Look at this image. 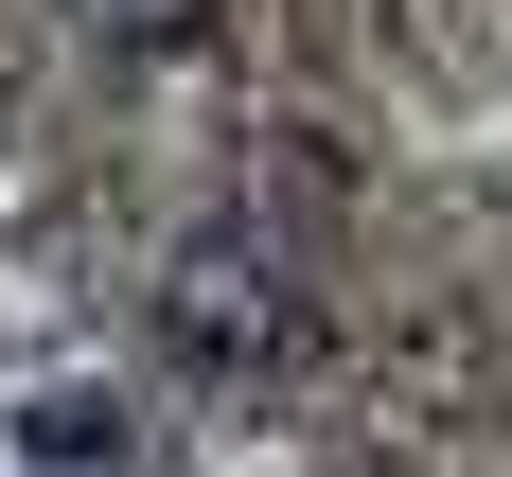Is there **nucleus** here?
<instances>
[{"label": "nucleus", "mask_w": 512, "mask_h": 477, "mask_svg": "<svg viewBox=\"0 0 512 477\" xmlns=\"http://www.w3.org/2000/svg\"><path fill=\"white\" fill-rule=\"evenodd\" d=\"M159 336L212 371V389H301L318 371V265H301V230H195V248L159 265Z\"/></svg>", "instance_id": "obj_1"}, {"label": "nucleus", "mask_w": 512, "mask_h": 477, "mask_svg": "<svg viewBox=\"0 0 512 477\" xmlns=\"http://www.w3.org/2000/svg\"><path fill=\"white\" fill-rule=\"evenodd\" d=\"M18 442H36L53 477H89V460H124V389H89V371H71V389H36V407H18Z\"/></svg>", "instance_id": "obj_2"}, {"label": "nucleus", "mask_w": 512, "mask_h": 477, "mask_svg": "<svg viewBox=\"0 0 512 477\" xmlns=\"http://www.w3.org/2000/svg\"><path fill=\"white\" fill-rule=\"evenodd\" d=\"M89 18H106V36H142V53H177V36L212 18V0H89Z\"/></svg>", "instance_id": "obj_3"}]
</instances>
